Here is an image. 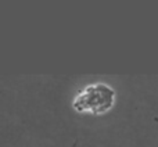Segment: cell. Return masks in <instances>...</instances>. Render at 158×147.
Returning a JSON list of instances; mask_svg holds the SVG:
<instances>
[{
	"instance_id": "cell-1",
	"label": "cell",
	"mask_w": 158,
	"mask_h": 147,
	"mask_svg": "<svg viewBox=\"0 0 158 147\" xmlns=\"http://www.w3.org/2000/svg\"><path fill=\"white\" fill-rule=\"evenodd\" d=\"M114 90L107 85L97 83L85 87L77 96L74 107L77 111L92 112V114H103L108 111L114 104Z\"/></svg>"
}]
</instances>
